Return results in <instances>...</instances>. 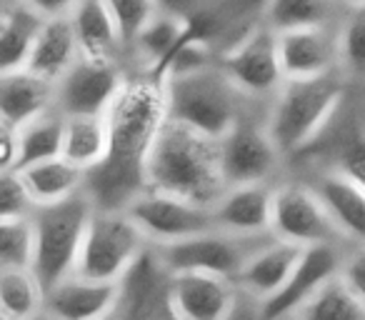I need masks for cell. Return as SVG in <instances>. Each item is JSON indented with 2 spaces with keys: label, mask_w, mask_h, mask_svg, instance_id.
<instances>
[{
  "label": "cell",
  "mask_w": 365,
  "mask_h": 320,
  "mask_svg": "<svg viewBox=\"0 0 365 320\" xmlns=\"http://www.w3.org/2000/svg\"><path fill=\"white\" fill-rule=\"evenodd\" d=\"M106 118L110 150L86 173V190L96 208L128 210L148 190V155L170 118L165 78L153 73L128 76Z\"/></svg>",
  "instance_id": "cell-1"
},
{
  "label": "cell",
  "mask_w": 365,
  "mask_h": 320,
  "mask_svg": "<svg viewBox=\"0 0 365 320\" xmlns=\"http://www.w3.org/2000/svg\"><path fill=\"white\" fill-rule=\"evenodd\" d=\"M148 188L213 208L228 190L218 138L168 118L148 155Z\"/></svg>",
  "instance_id": "cell-2"
},
{
  "label": "cell",
  "mask_w": 365,
  "mask_h": 320,
  "mask_svg": "<svg viewBox=\"0 0 365 320\" xmlns=\"http://www.w3.org/2000/svg\"><path fill=\"white\" fill-rule=\"evenodd\" d=\"M165 91L170 118L213 138H223L238 123L258 118L253 113L258 98L240 91L220 61L195 71L173 73L165 78Z\"/></svg>",
  "instance_id": "cell-3"
},
{
  "label": "cell",
  "mask_w": 365,
  "mask_h": 320,
  "mask_svg": "<svg viewBox=\"0 0 365 320\" xmlns=\"http://www.w3.org/2000/svg\"><path fill=\"white\" fill-rule=\"evenodd\" d=\"M345 98L340 71L320 78H285L268 105V130L285 158L313 145Z\"/></svg>",
  "instance_id": "cell-4"
},
{
  "label": "cell",
  "mask_w": 365,
  "mask_h": 320,
  "mask_svg": "<svg viewBox=\"0 0 365 320\" xmlns=\"http://www.w3.org/2000/svg\"><path fill=\"white\" fill-rule=\"evenodd\" d=\"M93 213H96V203L86 188L66 200L38 205L33 210V223H36L33 273L41 278L46 290L78 270L83 240H86Z\"/></svg>",
  "instance_id": "cell-5"
},
{
  "label": "cell",
  "mask_w": 365,
  "mask_h": 320,
  "mask_svg": "<svg viewBox=\"0 0 365 320\" xmlns=\"http://www.w3.org/2000/svg\"><path fill=\"white\" fill-rule=\"evenodd\" d=\"M273 238V230H268V233H233V230L213 228L193 235V238L178 240L170 245H153V248L170 273L200 270V273H215L235 280L243 273L248 260Z\"/></svg>",
  "instance_id": "cell-6"
},
{
  "label": "cell",
  "mask_w": 365,
  "mask_h": 320,
  "mask_svg": "<svg viewBox=\"0 0 365 320\" xmlns=\"http://www.w3.org/2000/svg\"><path fill=\"white\" fill-rule=\"evenodd\" d=\"M148 248L150 243L128 210L96 208L76 273L96 280H123Z\"/></svg>",
  "instance_id": "cell-7"
},
{
  "label": "cell",
  "mask_w": 365,
  "mask_h": 320,
  "mask_svg": "<svg viewBox=\"0 0 365 320\" xmlns=\"http://www.w3.org/2000/svg\"><path fill=\"white\" fill-rule=\"evenodd\" d=\"M275 238L290 240L295 245H345L350 248V240L343 235L340 225L335 223L328 203L320 198L313 183H280L275 185L273 203V225Z\"/></svg>",
  "instance_id": "cell-8"
},
{
  "label": "cell",
  "mask_w": 365,
  "mask_h": 320,
  "mask_svg": "<svg viewBox=\"0 0 365 320\" xmlns=\"http://www.w3.org/2000/svg\"><path fill=\"white\" fill-rule=\"evenodd\" d=\"M128 215L135 220L150 245H170L215 228L213 208L153 188L133 200Z\"/></svg>",
  "instance_id": "cell-9"
},
{
  "label": "cell",
  "mask_w": 365,
  "mask_h": 320,
  "mask_svg": "<svg viewBox=\"0 0 365 320\" xmlns=\"http://www.w3.org/2000/svg\"><path fill=\"white\" fill-rule=\"evenodd\" d=\"M218 143L220 168L228 188L245 183H273L280 160L285 158L270 135L268 123H260L258 118L238 123L233 130L218 138Z\"/></svg>",
  "instance_id": "cell-10"
},
{
  "label": "cell",
  "mask_w": 365,
  "mask_h": 320,
  "mask_svg": "<svg viewBox=\"0 0 365 320\" xmlns=\"http://www.w3.org/2000/svg\"><path fill=\"white\" fill-rule=\"evenodd\" d=\"M220 66L225 68L235 86L258 100H273V96L285 83L283 63L278 51V33L273 28L255 26L245 33L228 53L220 56Z\"/></svg>",
  "instance_id": "cell-11"
},
{
  "label": "cell",
  "mask_w": 365,
  "mask_h": 320,
  "mask_svg": "<svg viewBox=\"0 0 365 320\" xmlns=\"http://www.w3.org/2000/svg\"><path fill=\"white\" fill-rule=\"evenodd\" d=\"M125 78L120 61L83 56L56 83V110L63 115H106Z\"/></svg>",
  "instance_id": "cell-12"
},
{
  "label": "cell",
  "mask_w": 365,
  "mask_h": 320,
  "mask_svg": "<svg viewBox=\"0 0 365 320\" xmlns=\"http://www.w3.org/2000/svg\"><path fill=\"white\" fill-rule=\"evenodd\" d=\"M170 275L150 245L123 278L120 303L108 320H178L168 298Z\"/></svg>",
  "instance_id": "cell-13"
},
{
  "label": "cell",
  "mask_w": 365,
  "mask_h": 320,
  "mask_svg": "<svg viewBox=\"0 0 365 320\" xmlns=\"http://www.w3.org/2000/svg\"><path fill=\"white\" fill-rule=\"evenodd\" d=\"M345 245H310L305 248L298 268L293 270L285 285L273 295L263 300V313L268 320L295 315L330 278L340 275L345 263Z\"/></svg>",
  "instance_id": "cell-14"
},
{
  "label": "cell",
  "mask_w": 365,
  "mask_h": 320,
  "mask_svg": "<svg viewBox=\"0 0 365 320\" xmlns=\"http://www.w3.org/2000/svg\"><path fill=\"white\" fill-rule=\"evenodd\" d=\"M168 298L178 320H225L238 300V283L200 270L173 273Z\"/></svg>",
  "instance_id": "cell-15"
},
{
  "label": "cell",
  "mask_w": 365,
  "mask_h": 320,
  "mask_svg": "<svg viewBox=\"0 0 365 320\" xmlns=\"http://www.w3.org/2000/svg\"><path fill=\"white\" fill-rule=\"evenodd\" d=\"M123 295V280H96L81 273L46 290V310L61 320H108Z\"/></svg>",
  "instance_id": "cell-16"
},
{
  "label": "cell",
  "mask_w": 365,
  "mask_h": 320,
  "mask_svg": "<svg viewBox=\"0 0 365 320\" xmlns=\"http://www.w3.org/2000/svg\"><path fill=\"white\" fill-rule=\"evenodd\" d=\"M285 78H320L340 71V31L330 26L278 33Z\"/></svg>",
  "instance_id": "cell-17"
},
{
  "label": "cell",
  "mask_w": 365,
  "mask_h": 320,
  "mask_svg": "<svg viewBox=\"0 0 365 320\" xmlns=\"http://www.w3.org/2000/svg\"><path fill=\"white\" fill-rule=\"evenodd\" d=\"M273 183L230 185L213 205L215 228L233 233H268L273 225Z\"/></svg>",
  "instance_id": "cell-18"
},
{
  "label": "cell",
  "mask_w": 365,
  "mask_h": 320,
  "mask_svg": "<svg viewBox=\"0 0 365 320\" xmlns=\"http://www.w3.org/2000/svg\"><path fill=\"white\" fill-rule=\"evenodd\" d=\"M56 83L31 68L6 71L0 78V123L21 128L56 108Z\"/></svg>",
  "instance_id": "cell-19"
},
{
  "label": "cell",
  "mask_w": 365,
  "mask_h": 320,
  "mask_svg": "<svg viewBox=\"0 0 365 320\" xmlns=\"http://www.w3.org/2000/svg\"><path fill=\"white\" fill-rule=\"evenodd\" d=\"M303 253V245L273 238L248 260V265L235 278V283H238V288L248 290L250 295H255L260 300L273 298L285 285V280L293 275V270L298 268Z\"/></svg>",
  "instance_id": "cell-20"
},
{
  "label": "cell",
  "mask_w": 365,
  "mask_h": 320,
  "mask_svg": "<svg viewBox=\"0 0 365 320\" xmlns=\"http://www.w3.org/2000/svg\"><path fill=\"white\" fill-rule=\"evenodd\" d=\"M71 23L76 28L83 56L120 61L125 41L106 0H81L78 11L71 16Z\"/></svg>",
  "instance_id": "cell-21"
},
{
  "label": "cell",
  "mask_w": 365,
  "mask_h": 320,
  "mask_svg": "<svg viewBox=\"0 0 365 320\" xmlns=\"http://www.w3.org/2000/svg\"><path fill=\"white\" fill-rule=\"evenodd\" d=\"M46 18L36 13L26 0H6L0 21V68L18 71L28 66Z\"/></svg>",
  "instance_id": "cell-22"
},
{
  "label": "cell",
  "mask_w": 365,
  "mask_h": 320,
  "mask_svg": "<svg viewBox=\"0 0 365 320\" xmlns=\"http://www.w3.org/2000/svg\"><path fill=\"white\" fill-rule=\"evenodd\" d=\"M81 58L83 51L71 18H58V21H46L26 68L58 83Z\"/></svg>",
  "instance_id": "cell-23"
},
{
  "label": "cell",
  "mask_w": 365,
  "mask_h": 320,
  "mask_svg": "<svg viewBox=\"0 0 365 320\" xmlns=\"http://www.w3.org/2000/svg\"><path fill=\"white\" fill-rule=\"evenodd\" d=\"M313 185L328 203L345 238L353 245H365V190L338 170L323 173Z\"/></svg>",
  "instance_id": "cell-24"
},
{
  "label": "cell",
  "mask_w": 365,
  "mask_h": 320,
  "mask_svg": "<svg viewBox=\"0 0 365 320\" xmlns=\"http://www.w3.org/2000/svg\"><path fill=\"white\" fill-rule=\"evenodd\" d=\"M36 205H51L81 193L86 188V170L71 163L68 158L58 155L51 160H41L21 170Z\"/></svg>",
  "instance_id": "cell-25"
},
{
  "label": "cell",
  "mask_w": 365,
  "mask_h": 320,
  "mask_svg": "<svg viewBox=\"0 0 365 320\" xmlns=\"http://www.w3.org/2000/svg\"><path fill=\"white\" fill-rule=\"evenodd\" d=\"M110 150V128L106 115H66L63 158L88 173L103 163Z\"/></svg>",
  "instance_id": "cell-26"
},
{
  "label": "cell",
  "mask_w": 365,
  "mask_h": 320,
  "mask_svg": "<svg viewBox=\"0 0 365 320\" xmlns=\"http://www.w3.org/2000/svg\"><path fill=\"white\" fill-rule=\"evenodd\" d=\"M46 308V285L33 268H0V315L28 320Z\"/></svg>",
  "instance_id": "cell-27"
},
{
  "label": "cell",
  "mask_w": 365,
  "mask_h": 320,
  "mask_svg": "<svg viewBox=\"0 0 365 320\" xmlns=\"http://www.w3.org/2000/svg\"><path fill=\"white\" fill-rule=\"evenodd\" d=\"M63 135H66V115L56 108L18 128V138H21L18 170L63 155Z\"/></svg>",
  "instance_id": "cell-28"
},
{
  "label": "cell",
  "mask_w": 365,
  "mask_h": 320,
  "mask_svg": "<svg viewBox=\"0 0 365 320\" xmlns=\"http://www.w3.org/2000/svg\"><path fill=\"white\" fill-rule=\"evenodd\" d=\"M295 315L298 320H365V300L343 275H335Z\"/></svg>",
  "instance_id": "cell-29"
},
{
  "label": "cell",
  "mask_w": 365,
  "mask_h": 320,
  "mask_svg": "<svg viewBox=\"0 0 365 320\" xmlns=\"http://www.w3.org/2000/svg\"><path fill=\"white\" fill-rule=\"evenodd\" d=\"M333 0H265L263 21L275 33L328 26Z\"/></svg>",
  "instance_id": "cell-30"
},
{
  "label": "cell",
  "mask_w": 365,
  "mask_h": 320,
  "mask_svg": "<svg viewBox=\"0 0 365 320\" xmlns=\"http://www.w3.org/2000/svg\"><path fill=\"white\" fill-rule=\"evenodd\" d=\"M36 223L33 215L0 220V268H33Z\"/></svg>",
  "instance_id": "cell-31"
},
{
  "label": "cell",
  "mask_w": 365,
  "mask_h": 320,
  "mask_svg": "<svg viewBox=\"0 0 365 320\" xmlns=\"http://www.w3.org/2000/svg\"><path fill=\"white\" fill-rule=\"evenodd\" d=\"M115 18L120 36L125 46H133L138 36L155 21V16L163 11L160 0H106Z\"/></svg>",
  "instance_id": "cell-32"
},
{
  "label": "cell",
  "mask_w": 365,
  "mask_h": 320,
  "mask_svg": "<svg viewBox=\"0 0 365 320\" xmlns=\"http://www.w3.org/2000/svg\"><path fill=\"white\" fill-rule=\"evenodd\" d=\"M340 68L348 76L365 78V8H353L340 28Z\"/></svg>",
  "instance_id": "cell-33"
},
{
  "label": "cell",
  "mask_w": 365,
  "mask_h": 320,
  "mask_svg": "<svg viewBox=\"0 0 365 320\" xmlns=\"http://www.w3.org/2000/svg\"><path fill=\"white\" fill-rule=\"evenodd\" d=\"M36 200L21 170H0V220L33 215Z\"/></svg>",
  "instance_id": "cell-34"
},
{
  "label": "cell",
  "mask_w": 365,
  "mask_h": 320,
  "mask_svg": "<svg viewBox=\"0 0 365 320\" xmlns=\"http://www.w3.org/2000/svg\"><path fill=\"white\" fill-rule=\"evenodd\" d=\"M333 170L343 173L345 178H350L365 190V133H358V135L343 143Z\"/></svg>",
  "instance_id": "cell-35"
},
{
  "label": "cell",
  "mask_w": 365,
  "mask_h": 320,
  "mask_svg": "<svg viewBox=\"0 0 365 320\" xmlns=\"http://www.w3.org/2000/svg\"><path fill=\"white\" fill-rule=\"evenodd\" d=\"M340 275L365 300V245H350Z\"/></svg>",
  "instance_id": "cell-36"
},
{
  "label": "cell",
  "mask_w": 365,
  "mask_h": 320,
  "mask_svg": "<svg viewBox=\"0 0 365 320\" xmlns=\"http://www.w3.org/2000/svg\"><path fill=\"white\" fill-rule=\"evenodd\" d=\"M0 170H16L18 160H21V138H18V128L0 123Z\"/></svg>",
  "instance_id": "cell-37"
},
{
  "label": "cell",
  "mask_w": 365,
  "mask_h": 320,
  "mask_svg": "<svg viewBox=\"0 0 365 320\" xmlns=\"http://www.w3.org/2000/svg\"><path fill=\"white\" fill-rule=\"evenodd\" d=\"M225 320H268L263 313V300L250 295L248 290L238 288V300Z\"/></svg>",
  "instance_id": "cell-38"
},
{
  "label": "cell",
  "mask_w": 365,
  "mask_h": 320,
  "mask_svg": "<svg viewBox=\"0 0 365 320\" xmlns=\"http://www.w3.org/2000/svg\"><path fill=\"white\" fill-rule=\"evenodd\" d=\"M36 13H41L46 21H58V18H71L78 11L81 0H26Z\"/></svg>",
  "instance_id": "cell-39"
},
{
  "label": "cell",
  "mask_w": 365,
  "mask_h": 320,
  "mask_svg": "<svg viewBox=\"0 0 365 320\" xmlns=\"http://www.w3.org/2000/svg\"><path fill=\"white\" fill-rule=\"evenodd\" d=\"M28 320H61V318H56V315H53L51 310H46V308H43L41 313L31 315V318H28Z\"/></svg>",
  "instance_id": "cell-40"
},
{
  "label": "cell",
  "mask_w": 365,
  "mask_h": 320,
  "mask_svg": "<svg viewBox=\"0 0 365 320\" xmlns=\"http://www.w3.org/2000/svg\"><path fill=\"white\" fill-rule=\"evenodd\" d=\"M350 8H365V0H345Z\"/></svg>",
  "instance_id": "cell-41"
},
{
  "label": "cell",
  "mask_w": 365,
  "mask_h": 320,
  "mask_svg": "<svg viewBox=\"0 0 365 320\" xmlns=\"http://www.w3.org/2000/svg\"><path fill=\"white\" fill-rule=\"evenodd\" d=\"M275 320H298V315H283V318H275Z\"/></svg>",
  "instance_id": "cell-42"
}]
</instances>
